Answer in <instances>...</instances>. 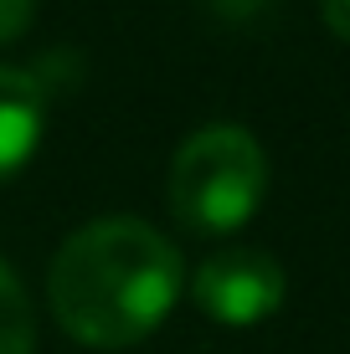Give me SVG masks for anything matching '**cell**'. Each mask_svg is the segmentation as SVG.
Segmentation results:
<instances>
[{"label": "cell", "instance_id": "4", "mask_svg": "<svg viewBox=\"0 0 350 354\" xmlns=\"http://www.w3.org/2000/svg\"><path fill=\"white\" fill-rule=\"evenodd\" d=\"M46 139V88L21 67H0V185L31 165Z\"/></svg>", "mask_w": 350, "mask_h": 354}, {"label": "cell", "instance_id": "1", "mask_svg": "<svg viewBox=\"0 0 350 354\" xmlns=\"http://www.w3.org/2000/svg\"><path fill=\"white\" fill-rule=\"evenodd\" d=\"M180 252L134 216H103L57 247L52 319L88 349H129L165 324L180 298Z\"/></svg>", "mask_w": 350, "mask_h": 354}, {"label": "cell", "instance_id": "5", "mask_svg": "<svg viewBox=\"0 0 350 354\" xmlns=\"http://www.w3.org/2000/svg\"><path fill=\"white\" fill-rule=\"evenodd\" d=\"M36 349V313L21 288L16 267L0 262V354H31Z\"/></svg>", "mask_w": 350, "mask_h": 354}, {"label": "cell", "instance_id": "3", "mask_svg": "<svg viewBox=\"0 0 350 354\" xmlns=\"http://www.w3.org/2000/svg\"><path fill=\"white\" fill-rule=\"evenodd\" d=\"M191 298L207 319L227 328H252L283 308L288 298V272L279 257H268L263 247H222L191 277Z\"/></svg>", "mask_w": 350, "mask_h": 354}, {"label": "cell", "instance_id": "2", "mask_svg": "<svg viewBox=\"0 0 350 354\" xmlns=\"http://www.w3.org/2000/svg\"><path fill=\"white\" fill-rule=\"evenodd\" d=\"M170 211L196 236H232L263 205L268 190V160L263 144L237 124H211L191 133L170 160Z\"/></svg>", "mask_w": 350, "mask_h": 354}, {"label": "cell", "instance_id": "6", "mask_svg": "<svg viewBox=\"0 0 350 354\" xmlns=\"http://www.w3.org/2000/svg\"><path fill=\"white\" fill-rule=\"evenodd\" d=\"M31 16H36V0H0V46L21 41L26 26H31Z\"/></svg>", "mask_w": 350, "mask_h": 354}, {"label": "cell", "instance_id": "7", "mask_svg": "<svg viewBox=\"0 0 350 354\" xmlns=\"http://www.w3.org/2000/svg\"><path fill=\"white\" fill-rule=\"evenodd\" d=\"M320 16L340 41H350V0H320Z\"/></svg>", "mask_w": 350, "mask_h": 354}]
</instances>
